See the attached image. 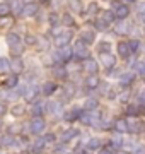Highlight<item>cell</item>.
<instances>
[{"label":"cell","mask_w":145,"mask_h":154,"mask_svg":"<svg viewBox=\"0 0 145 154\" xmlns=\"http://www.w3.org/2000/svg\"><path fill=\"white\" fill-rule=\"evenodd\" d=\"M73 55L78 57V58H89V48L84 41H77L75 46H73Z\"/></svg>","instance_id":"obj_1"},{"label":"cell","mask_w":145,"mask_h":154,"mask_svg":"<svg viewBox=\"0 0 145 154\" xmlns=\"http://www.w3.org/2000/svg\"><path fill=\"white\" fill-rule=\"evenodd\" d=\"M70 41H72V33H70V31H67V33H60L58 36H55V46H58V48H65V46H68Z\"/></svg>","instance_id":"obj_2"},{"label":"cell","mask_w":145,"mask_h":154,"mask_svg":"<svg viewBox=\"0 0 145 154\" xmlns=\"http://www.w3.org/2000/svg\"><path fill=\"white\" fill-rule=\"evenodd\" d=\"M80 122L84 123V125H99V116L96 115V113H82V115L78 116Z\"/></svg>","instance_id":"obj_3"},{"label":"cell","mask_w":145,"mask_h":154,"mask_svg":"<svg viewBox=\"0 0 145 154\" xmlns=\"http://www.w3.org/2000/svg\"><path fill=\"white\" fill-rule=\"evenodd\" d=\"M99 60H101V63H102V67H106V69H111V67L116 65V58H114L111 53H101Z\"/></svg>","instance_id":"obj_4"},{"label":"cell","mask_w":145,"mask_h":154,"mask_svg":"<svg viewBox=\"0 0 145 154\" xmlns=\"http://www.w3.org/2000/svg\"><path fill=\"white\" fill-rule=\"evenodd\" d=\"M45 120L43 118H33V122H31V132L33 134H41V132H45Z\"/></svg>","instance_id":"obj_5"},{"label":"cell","mask_w":145,"mask_h":154,"mask_svg":"<svg viewBox=\"0 0 145 154\" xmlns=\"http://www.w3.org/2000/svg\"><path fill=\"white\" fill-rule=\"evenodd\" d=\"M130 14V7L125 5V4H116V7H114V16L118 17V19H126Z\"/></svg>","instance_id":"obj_6"},{"label":"cell","mask_w":145,"mask_h":154,"mask_svg":"<svg viewBox=\"0 0 145 154\" xmlns=\"http://www.w3.org/2000/svg\"><path fill=\"white\" fill-rule=\"evenodd\" d=\"M128 130L133 134H140L144 130V123L138 120H135V118H132V120H128Z\"/></svg>","instance_id":"obj_7"},{"label":"cell","mask_w":145,"mask_h":154,"mask_svg":"<svg viewBox=\"0 0 145 154\" xmlns=\"http://www.w3.org/2000/svg\"><path fill=\"white\" fill-rule=\"evenodd\" d=\"M58 55H60V65H61L63 62H68L70 58H72L73 48H68V46H65V48H61L60 51H58Z\"/></svg>","instance_id":"obj_8"},{"label":"cell","mask_w":145,"mask_h":154,"mask_svg":"<svg viewBox=\"0 0 145 154\" xmlns=\"http://www.w3.org/2000/svg\"><path fill=\"white\" fill-rule=\"evenodd\" d=\"M84 69H85V72H89L90 75H94V74H97V70H99V65H97V62L96 60L89 58V60H85Z\"/></svg>","instance_id":"obj_9"},{"label":"cell","mask_w":145,"mask_h":154,"mask_svg":"<svg viewBox=\"0 0 145 154\" xmlns=\"http://www.w3.org/2000/svg\"><path fill=\"white\" fill-rule=\"evenodd\" d=\"M10 70L14 72V75H17V74H21V72L24 70V63L21 58H14V60L10 62Z\"/></svg>","instance_id":"obj_10"},{"label":"cell","mask_w":145,"mask_h":154,"mask_svg":"<svg viewBox=\"0 0 145 154\" xmlns=\"http://www.w3.org/2000/svg\"><path fill=\"white\" fill-rule=\"evenodd\" d=\"M118 53H120L123 58L130 57V53H132V50H130V45L126 43V41H120V43H118Z\"/></svg>","instance_id":"obj_11"},{"label":"cell","mask_w":145,"mask_h":154,"mask_svg":"<svg viewBox=\"0 0 145 154\" xmlns=\"http://www.w3.org/2000/svg\"><path fill=\"white\" fill-rule=\"evenodd\" d=\"M80 36H82V39H80V41H84L85 45H90V43H94V39H96V36H94V31H89V29H84V31L80 33Z\"/></svg>","instance_id":"obj_12"},{"label":"cell","mask_w":145,"mask_h":154,"mask_svg":"<svg viewBox=\"0 0 145 154\" xmlns=\"http://www.w3.org/2000/svg\"><path fill=\"white\" fill-rule=\"evenodd\" d=\"M114 128H116V132H118V134L128 132V120H123V118L116 120V122H114Z\"/></svg>","instance_id":"obj_13"},{"label":"cell","mask_w":145,"mask_h":154,"mask_svg":"<svg viewBox=\"0 0 145 154\" xmlns=\"http://www.w3.org/2000/svg\"><path fill=\"white\" fill-rule=\"evenodd\" d=\"M36 12H38V5H36V4H31V2H29V4H26V5H24L22 14L26 17H33Z\"/></svg>","instance_id":"obj_14"},{"label":"cell","mask_w":145,"mask_h":154,"mask_svg":"<svg viewBox=\"0 0 145 154\" xmlns=\"http://www.w3.org/2000/svg\"><path fill=\"white\" fill-rule=\"evenodd\" d=\"M5 41H7V45L12 48V46H16V45L21 43V38H19V34H16V33H7Z\"/></svg>","instance_id":"obj_15"},{"label":"cell","mask_w":145,"mask_h":154,"mask_svg":"<svg viewBox=\"0 0 145 154\" xmlns=\"http://www.w3.org/2000/svg\"><path fill=\"white\" fill-rule=\"evenodd\" d=\"M133 81H135V74L133 72L121 74V77H120V82H121L123 86H130V84H133Z\"/></svg>","instance_id":"obj_16"},{"label":"cell","mask_w":145,"mask_h":154,"mask_svg":"<svg viewBox=\"0 0 145 154\" xmlns=\"http://www.w3.org/2000/svg\"><path fill=\"white\" fill-rule=\"evenodd\" d=\"M99 84H101V81H99V77L96 75V74L94 75H89L87 79H85V86H87L89 89H96Z\"/></svg>","instance_id":"obj_17"},{"label":"cell","mask_w":145,"mask_h":154,"mask_svg":"<svg viewBox=\"0 0 145 154\" xmlns=\"http://www.w3.org/2000/svg\"><path fill=\"white\" fill-rule=\"evenodd\" d=\"M39 94V88H36V86H33V88H29L28 91H26V94H24V98H26V101H33L36 96Z\"/></svg>","instance_id":"obj_18"},{"label":"cell","mask_w":145,"mask_h":154,"mask_svg":"<svg viewBox=\"0 0 145 154\" xmlns=\"http://www.w3.org/2000/svg\"><path fill=\"white\" fill-rule=\"evenodd\" d=\"M41 91H43L46 96H51V94L56 91V84L55 82H45L43 84V88H41Z\"/></svg>","instance_id":"obj_19"},{"label":"cell","mask_w":145,"mask_h":154,"mask_svg":"<svg viewBox=\"0 0 145 154\" xmlns=\"http://www.w3.org/2000/svg\"><path fill=\"white\" fill-rule=\"evenodd\" d=\"M53 75H55L56 79H65V77L68 75V74H67V69H65L63 65L55 67V69H53Z\"/></svg>","instance_id":"obj_20"},{"label":"cell","mask_w":145,"mask_h":154,"mask_svg":"<svg viewBox=\"0 0 145 154\" xmlns=\"http://www.w3.org/2000/svg\"><path fill=\"white\" fill-rule=\"evenodd\" d=\"M14 26V17L7 16V17H0V28L2 29H9Z\"/></svg>","instance_id":"obj_21"},{"label":"cell","mask_w":145,"mask_h":154,"mask_svg":"<svg viewBox=\"0 0 145 154\" xmlns=\"http://www.w3.org/2000/svg\"><path fill=\"white\" fill-rule=\"evenodd\" d=\"M68 7H70L72 12H75V14H80V12H82V2H80V0H68Z\"/></svg>","instance_id":"obj_22"},{"label":"cell","mask_w":145,"mask_h":154,"mask_svg":"<svg viewBox=\"0 0 145 154\" xmlns=\"http://www.w3.org/2000/svg\"><path fill=\"white\" fill-rule=\"evenodd\" d=\"M45 103H36V105L33 106V116L34 118H39V116L43 115V111H45Z\"/></svg>","instance_id":"obj_23"},{"label":"cell","mask_w":145,"mask_h":154,"mask_svg":"<svg viewBox=\"0 0 145 154\" xmlns=\"http://www.w3.org/2000/svg\"><path fill=\"white\" fill-rule=\"evenodd\" d=\"M130 33V28L126 22H116V34H126Z\"/></svg>","instance_id":"obj_24"},{"label":"cell","mask_w":145,"mask_h":154,"mask_svg":"<svg viewBox=\"0 0 145 154\" xmlns=\"http://www.w3.org/2000/svg\"><path fill=\"white\" fill-rule=\"evenodd\" d=\"M10 9H12V11H16L17 14H22V11H24V4L21 2V0H12Z\"/></svg>","instance_id":"obj_25"},{"label":"cell","mask_w":145,"mask_h":154,"mask_svg":"<svg viewBox=\"0 0 145 154\" xmlns=\"http://www.w3.org/2000/svg\"><path fill=\"white\" fill-rule=\"evenodd\" d=\"M61 24H65V26H68V28H72L73 24H75V19H73L70 14H63V16H61Z\"/></svg>","instance_id":"obj_26"},{"label":"cell","mask_w":145,"mask_h":154,"mask_svg":"<svg viewBox=\"0 0 145 154\" xmlns=\"http://www.w3.org/2000/svg\"><path fill=\"white\" fill-rule=\"evenodd\" d=\"M77 134H78L77 130H72V128H70V130H65L63 135H61V142H68V140H70L72 137H75Z\"/></svg>","instance_id":"obj_27"},{"label":"cell","mask_w":145,"mask_h":154,"mask_svg":"<svg viewBox=\"0 0 145 154\" xmlns=\"http://www.w3.org/2000/svg\"><path fill=\"white\" fill-rule=\"evenodd\" d=\"M114 19H116L114 12H111V11H104V12H102V21H104V22L109 24V22H113Z\"/></svg>","instance_id":"obj_28"},{"label":"cell","mask_w":145,"mask_h":154,"mask_svg":"<svg viewBox=\"0 0 145 154\" xmlns=\"http://www.w3.org/2000/svg\"><path fill=\"white\" fill-rule=\"evenodd\" d=\"M87 147H89V149H99V147H101V139H97V137L89 139V142H87Z\"/></svg>","instance_id":"obj_29"},{"label":"cell","mask_w":145,"mask_h":154,"mask_svg":"<svg viewBox=\"0 0 145 154\" xmlns=\"http://www.w3.org/2000/svg\"><path fill=\"white\" fill-rule=\"evenodd\" d=\"M22 51H24V50H22V45H21V43L16 45V46H12V48H10V53H12L14 57H16V58H19V57L22 55Z\"/></svg>","instance_id":"obj_30"},{"label":"cell","mask_w":145,"mask_h":154,"mask_svg":"<svg viewBox=\"0 0 145 154\" xmlns=\"http://www.w3.org/2000/svg\"><path fill=\"white\" fill-rule=\"evenodd\" d=\"M85 110H89V111H92V110H96V108H97V101H96V99H87V101H85V106H84Z\"/></svg>","instance_id":"obj_31"},{"label":"cell","mask_w":145,"mask_h":154,"mask_svg":"<svg viewBox=\"0 0 145 154\" xmlns=\"http://www.w3.org/2000/svg\"><path fill=\"white\" fill-rule=\"evenodd\" d=\"M10 12V5L9 4H0V17H7Z\"/></svg>","instance_id":"obj_32"},{"label":"cell","mask_w":145,"mask_h":154,"mask_svg":"<svg viewBox=\"0 0 145 154\" xmlns=\"http://www.w3.org/2000/svg\"><path fill=\"white\" fill-rule=\"evenodd\" d=\"M5 86H7V89L16 88V86H17V75H10V77H9V79L5 81Z\"/></svg>","instance_id":"obj_33"},{"label":"cell","mask_w":145,"mask_h":154,"mask_svg":"<svg viewBox=\"0 0 145 154\" xmlns=\"http://www.w3.org/2000/svg\"><path fill=\"white\" fill-rule=\"evenodd\" d=\"M109 50H111V43H108V41L99 43V53H109Z\"/></svg>","instance_id":"obj_34"},{"label":"cell","mask_w":145,"mask_h":154,"mask_svg":"<svg viewBox=\"0 0 145 154\" xmlns=\"http://www.w3.org/2000/svg\"><path fill=\"white\" fill-rule=\"evenodd\" d=\"M130 45V50H132V53H137L140 48V41H137V39H132V41H128Z\"/></svg>","instance_id":"obj_35"},{"label":"cell","mask_w":145,"mask_h":154,"mask_svg":"<svg viewBox=\"0 0 145 154\" xmlns=\"http://www.w3.org/2000/svg\"><path fill=\"white\" fill-rule=\"evenodd\" d=\"M96 29H97V31H106L108 29V22H104L102 19L96 21Z\"/></svg>","instance_id":"obj_36"},{"label":"cell","mask_w":145,"mask_h":154,"mask_svg":"<svg viewBox=\"0 0 145 154\" xmlns=\"http://www.w3.org/2000/svg\"><path fill=\"white\" fill-rule=\"evenodd\" d=\"M24 41H26L28 45H31V46H33V45H36V43H38V38H36L34 34H26V38H24Z\"/></svg>","instance_id":"obj_37"},{"label":"cell","mask_w":145,"mask_h":154,"mask_svg":"<svg viewBox=\"0 0 145 154\" xmlns=\"http://www.w3.org/2000/svg\"><path fill=\"white\" fill-rule=\"evenodd\" d=\"M43 144H45V139H38V140L33 144V151H36V152L41 151V149H43Z\"/></svg>","instance_id":"obj_38"},{"label":"cell","mask_w":145,"mask_h":154,"mask_svg":"<svg viewBox=\"0 0 145 154\" xmlns=\"http://www.w3.org/2000/svg\"><path fill=\"white\" fill-rule=\"evenodd\" d=\"M137 72L142 77H145V60L144 62H137Z\"/></svg>","instance_id":"obj_39"},{"label":"cell","mask_w":145,"mask_h":154,"mask_svg":"<svg viewBox=\"0 0 145 154\" xmlns=\"http://www.w3.org/2000/svg\"><path fill=\"white\" fill-rule=\"evenodd\" d=\"M22 113H24V106L22 105H16L14 108H12V115L19 116V115H22Z\"/></svg>","instance_id":"obj_40"},{"label":"cell","mask_w":145,"mask_h":154,"mask_svg":"<svg viewBox=\"0 0 145 154\" xmlns=\"http://www.w3.org/2000/svg\"><path fill=\"white\" fill-rule=\"evenodd\" d=\"M0 69H2V70H7V69H10V62L7 60L5 57H4V58H0Z\"/></svg>","instance_id":"obj_41"},{"label":"cell","mask_w":145,"mask_h":154,"mask_svg":"<svg viewBox=\"0 0 145 154\" xmlns=\"http://www.w3.org/2000/svg\"><path fill=\"white\" fill-rule=\"evenodd\" d=\"M48 21H50L51 26H56V24H58V21H61V19L56 16V14H50V16H48Z\"/></svg>","instance_id":"obj_42"},{"label":"cell","mask_w":145,"mask_h":154,"mask_svg":"<svg viewBox=\"0 0 145 154\" xmlns=\"http://www.w3.org/2000/svg\"><path fill=\"white\" fill-rule=\"evenodd\" d=\"M2 144H4V146H14V137H12V135H5V137L2 139Z\"/></svg>","instance_id":"obj_43"},{"label":"cell","mask_w":145,"mask_h":154,"mask_svg":"<svg viewBox=\"0 0 145 154\" xmlns=\"http://www.w3.org/2000/svg\"><path fill=\"white\" fill-rule=\"evenodd\" d=\"M99 12V5L96 2H90L89 4V14H97Z\"/></svg>","instance_id":"obj_44"},{"label":"cell","mask_w":145,"mask_h":154,"mask_svg":"<svg viewBox=\"0 0 145 154\" xmlns=\"http://www.w3.org/2000/svg\"><path fill=\"white\" fill-rule=\"evenodd\" d=\"M113 144H114L116 147H120V146L123 144V139H121V135H120V134H118V135H113Z\"/></svg>","instance_id":"obj_45"},{"label":"cell","mask_w":145,"mask_h":154,"mask_svg":"<svg viewBox=\"0 0 145 154\" xmlns=\"http://www.w3.org/2000/svg\"><path fill=\"white\" fill-rule=\"evenodd\" d=\"M75 118H77V113H75V111H70V113L65 115V120H68V122H73Z\"/></svg>","instance_id":"obj_46"},{"label":"cell","mask_w":145,"mask_h":154,"mask_svg":"<svg viewBox=\"0 0 145 154\" xmlns=\"http://www.w3.org/2000/svg\"><path fill=\"white\" fill-rule=\"evenodd\" d=\"M101 154H116L113 147H102L101 149Z\"/></svg>","instance_id":"obj_47"},{"label":"cell","mask_w":145,"mask_h":154,"mask_svg":"<svg viewBox=\"0 0 145 154\" xmlns=\"http://www.w3.org/2000/svg\"><path fill=\"white\" fill-rule=\"evenodd\" d=\"M128 113L130 115H137V113H138V108H137L135 105H130L128 106Z\"/></svg>","instance_id":"obj_48"},{"label":"cell","mask_w":145,"mask_h":154,"mask_svg":"<svg viewBox=\"0 0 145 154\" xmlns=\"http://www.w3.org/2000/svg\"><path fill=\"white\" fill-rule=\"evenodd\" d=\"M138 99L142 101V103H145V89H140V93H138Z\"/></svg>","instance_id":"obj_49"},{"label":"cell","mask_w":145,"mask_h":154,"mask_svg":"<svg viewBox=\"0 0 145 154\" xmlns=\"http://www.w3.org/2000/svg\"><path fill=\"white\" fill-rule=\"evenodd\" d=\"M55 140V135L53 134H48V135H45V142H53Z\"/></svg>","instance_id":"obj_50"},{"label":"cell","mask_w":145,"mask_h":154,"mask_svg":"<svg viewBox=\"0 0 145 154\" xmlns=\"http://www.w3.org/2000/svg\"><path fill=\"white\" fill-rule=\"evenodd\" d=\"M138 22L145 24V12H140V14H138Z\"/></svg>","instance_id":"obj_51"},{"label":"cell","mask_w":145,"mask_h":154,"mask_svg":"<svg viewBox=\"0 0 145 154\" xmlns=\"http://www.w3.org/2000/svg\"><path fill=\"white\" fill-rule=\"evenodd\" d=\"M5 111H7L5 105H4V103H0V116H2V115H5Z\"/></svg>","instance_id":"obj_52"},{"label":"cell","mask_w":145,"mask_h":154,"mask_svg":"<svg viewBox=\"0 0 145 154\" xmlns=\"http://www.w3.org/2000/svg\"><path fill=\"white\" fill-rule=\"evenodd\" d=\"M65 91H67L68 96H72V94H73V88H72V86H67V88H65Z\"/></svg>","instance_id":"obj_53"},{"label":"cell","mask_w":145,"mask_h":154,"mask_svg":"<svg viewBox=\"0 0 145 154\" xmlns=\"http://www.w3.org/2000/svg\"><path fill=\"white\" fill-rule=\"evenodd\" d=\"M123 2H125V5H126V4H133L135 0H123Z\"/></svg>","instance_id":"obj_54"},{"label":"cell","mask_w":145,"mask_h":154,"mask_svg":"<svg viewBox=\"0 0 145 154\" xmlns=\"http://www.w3.org/2000/svg\"><path fill=\"white\" fill-rule=\"evenodd\" d=\"M39 2H41V4H45V2H48V0H39Z\"/></svg>","instance_id":"obj_55"},{"label":"cell","mask_w":145,"mask_h":154,"mask_svg":"<svg viewBox=\"0 0 145 154\" xmlns=\"http://www.w3.org/2000/svg\"><path fill=\"white\" fill-rule=\"evenodd\" d=\"M0 146H2V140H0Z\"/></svg>","instance_id":"obj_56"},{"label":"cell","mask_w":145,"mask_h":154,"mask_svg":"<svg viewBox=\"0 0 145 154\" xmlns=\"http://www.w3.org/2000/svg\"><path fill=\"white\" fill-rule=\"evenodd\" d=\"M144 33H145V29H144Z\"/></svg>","instance_id":"obj_57"}]
</instances>
